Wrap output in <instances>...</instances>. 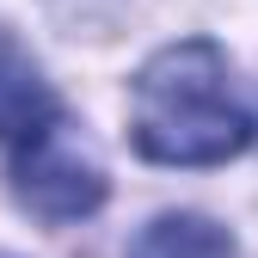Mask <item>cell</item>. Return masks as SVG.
I'll return each instance as SVG.
<instances>
[{"mask_svg": "<svg viewBox=\"0 0 258 258\" xmlns=\"http://www.w3.org/2000/svg\"><path fill=\"white\" fill-rule=\"evenodd\" d=\"M129 136L160 166H221L258 142V117L240 99L228 55L209 37H184L136 74Z\"/></svg>", "mask_w": 258, "mask_h": 258, "instance_id": "6da1fadb", "label": "cell"}, {"mask_svg": "<svg viewBox=\"0 0 258 258\" xmlns=\"http://www.w3.org/2000/svg\"><path fill=\"white\" fill-rule=\"evenodd\" d=\"M13 197L37 221H55V228L80 221L105 203V166L68 117L49 123L37 142L13 148Z\"/></svg>", "mask_w": 258, "mask_h": 258, "instance_id": "7a4b0ae2", "label": "cell"}, {"mask_svg": "<svg viewBox=\"0 0 258 258\" xmlns=\"http://www.w3.org/2000/svg\"><path fill=\"white\" fill-rule=\"evenodd\" d=\"M49 123H61V99L43 80V68L31 61L7 31H0V148H25L37 142Z\"/></svg>", "mask_w": 258, "mask_h": 258, "instance_id": "3957f363", "label": "cell"}, {"mask_svg": "<svg viewBox=\"0 0 258 258\" xmlns=\"http://www.w3.org/2000/svg\"><path fill=\"white\" fill-rule=\"evenodd\" d=\"M129 258H240L234 234L197 209H166L129 240Z\"/></svg>", "mask_w": 258, "mask_h": 258, "instance_id": "277c9868", "label": "cell"}]
</instances>
